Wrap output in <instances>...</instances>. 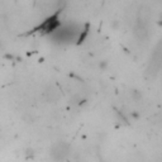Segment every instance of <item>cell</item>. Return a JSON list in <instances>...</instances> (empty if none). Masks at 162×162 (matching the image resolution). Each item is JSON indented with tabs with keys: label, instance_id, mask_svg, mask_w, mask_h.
Returning a JSON list of instances; mask_svg holds the SVG:
<instances>
[{
	"label": "cell",
	"instance_id": "cell-1",
	"mask_svg": "<svg viewBox=\"0 0 162 162\" xmlns=\"http://www.w3.org/2000/svg\"><path fill=\"white\" fill-rule=\"evenodd\" d=\"M69 153H70V144L66 142H58V143L53 144L50 151L51 157L57 162L63 161L69 156Z\"/></svg>",
	"mask_w": 162,
	"mask_h": 162
},
{
	"label": "cell",
	"instance_id": "cell-2",
	"mask_svg": "<svg viewBox=\"0 0 162 162\" xmlns=\"http://www.w3.org/2000/svg\"><path fill=\"white\" fill-rule=\"evenodd\" d=\"M22 120L25 124H33L37 120V117L33 113H30V112H25V113L22 114Z\"/></svg>",
	"mask_w": 162,
	"mask_h": 162
},
{
	"label": "cell",
	"instance_id": "cell-3",
	"mask_svg": "<svg viewBox=\"0 0 162 162\" xmlns=\"http://www.w3.org/2000/svg\"><path fill=\"white\" fill-rule=\"evenodd\" d=\"M131 96H132V99L134 102H139L142 100V92L139 90H132L131 91Z\"/></svg>",
	"mask_w": 162,
	"mask_h": 162
},
{
	"label": "cell",
	"instance_id": "cell-4",
	"mask_svg": "<svg viewBox=\"0 0 162 162\" xmlns=\"http://www.w3.org/2000/svg\"><path fill=\"white\" fill-rule=\"evenodd\" d=\"M129 117H131L132 119H134V120H138V119L141 118V113L137 112V110H133V112L129 113Z\"/></svg>",
	"mask_w": 162,
	"mask_h": 162
},
{
	"label": "cell",
	"instance_id": "cell-5",
	"mask_svg": "<svg viewBox=\"0 0 162 162\" xmlns=\"http://www.w3.org/2000/svg\"><path fill=\"white\" fill-rule=\"evenodd\" d=\"M25 157L27 158H33L34 157V149L33 148H27L25 149Z\"/></svg>",
	"mask_w": 162,
	"mask_h": 162
}]
</instances>
